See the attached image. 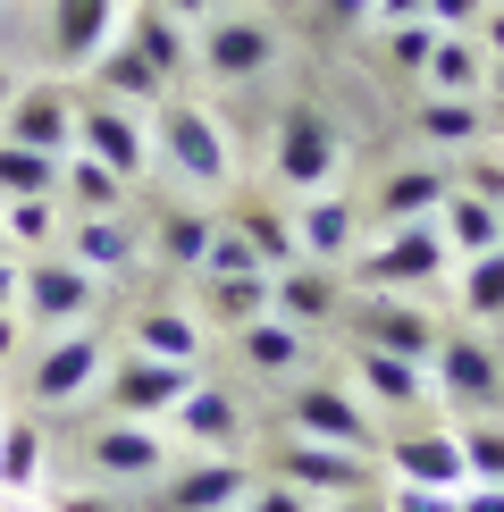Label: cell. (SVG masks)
I'll return each mask as SVG.
<instances>
[{
	"instance_id": "53",
	"label": "cell",
	"mask_w": 504,
	"mask_h": 512,
	"mask_svg": "<svg viewBox=\"0 0 504 512\" xmlns=\"http://www.w3.org/2000/svg\"><path fill=\"white\" fill-rule=\"evenodd\" d=\"M160 9H168V17H185V26H202V17H210V0H160Z\"/></svg>"
},
{
	"instance_id": "13",
	"label": "cell",
	"mask_w": 504,
	"mask_h": 512,
	"mask_svg": "<svg viewBox=\"0 0 504 512\" xmlns=\"http://www.w3.org/2000/svg\"><path fill=\"white\" fill-rule=\"evenodd\" d=\"M269 479H294L311 496H353V487H378V454H353V445H320V437H278L261 462Z\"/></svg>"
},
{
	"instance_id": "36",
	"label": "cell",
	"mask_w": 504,
	"mask_h": 512,
	"mask_svg": "<svg viewBox=\"0 0 504 512\" xmlns=\"http://www.w3.org/2000/svg\"><path fill=\"white\" fill-rule=\"evenodd\" d=\"M59 227H68V210H59V194H26V202H0V236H9L17 261H34V252L59 244Z\"/></svg>"
},
{
	"instance_id": "25",
	"label": "cell",
	"mask_w": 504,
	"mask_h": 512,
	"mask_svg": "<svg viewBox=\"0 0 504 512\" xmlns=\"http://www.w3.org/2000/svg\"><path fill=\"white\" fill-rule=\"evenodd\" d=\"M353 378H362V387H370V403H387V412H429V403H437L429 361L378 353V345H353Z\"/></svg>"
},
{
	"instance_id": "8",
	"label": "cell",
	"mask_w": 504,
	"mask_h": 512,
	"mask_svg": "<svg viewBox=\"0 0 504 512\" xmlns=\"http://www.w3.org/2000/svg\"><path fill=\"white\" fill-rule=\"evenodd\" d=\"M244 487H252L244 454H185V462H168L160 479H143L135 512H236Z\"/></svg>"
},
{
	"instance_id": "11",
	"label": "cell",
	"mask_w": 504,
	"mask_h": 512,
	"mask_svg": "<svg viewBox=\"0 0 504 512\" xmlns=\"http://www.w3.org/2000/svg\"><path fill=\"white\" fill-rule=\"evenodd\" d=\"M378 462H387V479H395V487H446V496H462V487H471L462 437H454V429H437V420L378 429Z\"/></svg>"
},
{
	"instance_id": "32",
	"label": "cell",
	"mask_w": 504,
	"mask_h": 512,
	"mask_svg": "<svg viewBox=\"0 0 504 512\" xmlns=\"http://www.w3.org/2000/svg\"><path fill=\"white\" fill-rule=\"evenodd\" d=\"M210 227H219V210H202V202H168L160 219H152V252H160L168 269H202Z\"/></svg>"
},
{
	"instance_id": "17",
	"label": "cell",
	"mask_w": 504,
	"mask_h": 512,
	"mask_svg": "<svg viewBox=\"0 0 504 512\" xmlns=\"http://www.w3.org/2000/svg\"><path fill=\"white\" fill-rule=\"evenodd\" d=\"M294 244H303V261H353L362 252V202L345 194V185H320V194L294 202Z\"/></svg>"
},
{
	"instance_id": "48",
	"label": "cell",
	"mask_w": 504,
	"mask_h": 512,
	"mask_svg": "<svg viewBox=\"0 0 504 512\" xmlns=\"http://www.w3.org/2000/svg\"><path fill=\"white\" fill-rule=\"evenodd\" d=\"M51 512H135V504H118L110 487H101V496H84V487H76V496H51Z\"/></svg>"
},
{
	"instance_id": "27",
	"label": "cell",
	"mask_w": 504,
	"mask_h": 512,
	"mask_svg": "<svg viewBox=\"0 0 504 512\" xmlns=\"http://www.w3.org/2000/svg\"><path fill=\"white\" fill-rule=\"evenodd\" d=\"M219 219H227V227H236V236L252 244V261H261V269L303 261V244H294V210H278L269 194H236V202L219 210Z\"/></svg>"
},
{
	"instance_id": "39",
	"label": "cell",
	"mask_w": 504,
	"mask_h": 512,
	"mask_svg": "<svg viewBox=\"0 0 504 512\" xmlns=\"http://www.w3.org/2000/svg\"><path fill=\"white\" fill-rule=\"evenodd\" d=\"M454 437H462V462H471V479L504 487V412H488V420H454Z\"/></svg>"
},
{
	"instance_id": "41",
	"label": "cell",
	"mask_w": 504,
	"mask_h": 512,
	"mask_svg": "<svg viewBox=\"0 0 504 512\" xmlns=\"http://www.w3.org/2000/svg\"><path fill=\"white\" fill-rule=\"evenodd\" d=\"M236 512H320V496H311V487H294V479H269V471H261V479L244 487Z\"/></svg>"
},
{
	"instance_id": "38",
	"label": "cell",
	"mask_w": 504,
	"mask_h": 512,
	"mask_svg": "<svg viewBox=\"0 0 504 512\" xmlns=\"http://www.w3.org/2000/svg\"><path fill=\"white\" fill-rule=\"evenodd\" d=\"M26 194H59V152H26L0 135V202H26Z\"/></svg>"
},
{
	"instance_id": "43",
	"label": "cell",
	"mask_w": 504,
	"mask_h": 512,
	"mask_svg": "<svg viewBox=\"0 0 504 512\" xmlns=\"http://www.w3.org/2000/svg\"><path fill=\"white\" fill-rule=\"evenodd\" d=\"M429 42H437L429 17H412V26H387V59H395L404 76H420V68H429Z\"/></svg>"
},
{
	"instance_id": "30",
	"label": "cell",
	"mask_w": 504,
	"mask_h": 512,
	"mask_svg": "<svg viewBox=\"0 0 504 512\" xmlns=\"http://www.w3.org/2000/svg\"><path fill=\"white\" fill-rule=\"evenodd\" d=\"M437 236H446V252H454V261H471V252H496V244H504V210L454 185V194L437 202Z\"/></svg>"
},
{
	"instance_id": "31",
	"label": "cell",
	"mask_w": 504,
	"mask_h": 512,
	"mask_svg": "<svg viewBox=\"0 0 504 512\" xmlns=\"http://www.w3.org/2000/svg\"><path fill=\"white\" fill-rule=\"evenodd\" d=\"M135 353H160V361H202V319L177 311V303H143L135 328H126Z\"/></svg>"
},
{
	"instance_id": "57",
	"label": "cell",
	"mask_w": 504,
	"mask_h": 512,
	"mask_svg": "<svg viewBox=\"0 0 504 512\" xmlns=\"http://www.w3.org/2000/svg\"><path fill=\"white\" fill-rule=\"evenodd\" d=\"M210 9H236V0H210Z\"/></svg>"
},
{
	"instance_id": "56",
	"label": "cell",
	"mask_w": 504,
	"mask_h": 512,
	"mask_svg": "<svg viewBox=\"0 0 504 512\" xmlns=\"http://www.w3.org/2000/svg\"><path fill=\"white\" fill-rule=\"evenodd\" d=\"M9 84H17V76H9V68H0V101H9Z\"/></svg>"
},
{
	"instance_id": "9",
	"label": "cell",
	"mask_w": 504,
	"mask_h": 512,
	"mask_svg": "<svg viewBox=\"0 0 504 512\" xmlns=\"http://www.w3.org/2000/svg\"><path fill=\"white\" fill-rule=\"evenodd\" d=\"M278 68V26L269 17H244V9H210L194 26V76L210 84H252Z\"/></svg>"
},
{
	"instance_id": "15",
	"label": "cell",
	"mask_w": 504,
	"mask_h": 512,
	"mask_svg": "<svg viewBox=\"0 0 504 512\" xmlns=\"http://www.w3.org/2000/svg\"><path fill=\"white\" fill-rule=\"evenodd\" d=\"M84 462H93L101 479H118V487H143V479H160L168 462H177V437H168L160 420H101V429L84 437Z\"/></svg>"
},
{
	"instance_id": "1",
	"label": "cell",
	"mask_w": 504,
	"mask_h": 512,
	"mask_svg": "<svg viewBox=\"0 0 504 512\" xmlns=\"http://www.w3.org/2000/svg\"><path fill=\"white\" fill-rule=\"evenodd\" d=\"M152 160L168 168V177H185L194 194H227L236 185V143H227V126L202 110V101L168 93L152 110Z\"/></svg>"
},
{
	"instance_id": "54",
	"label": "cell",
	"mask_w": 504,
	"mask_h": 512,
	"mask_svg": "<svg viewBox=\"0 0 504 512\" xmlns=\"http://www.w3.org/2000/svg\"><path fill=\"white\" fill-rule=\"evenodd\" d=\"M0 512H51V504H34V496H0Z\"/></svg>"
},
{
	"instance_id": "29",
	"label": "cell",
	"mask_w": 504,
	"mask_h": 512,
	"mask_svg": "<svg viewBox=\"0 0 504 512\" xmlns=\"http://www.w3.org/2000/svg\"><path fill=\"white\" fill-rule=\"evenodd\" d=\"M126 202H135V185H126L118 168H101L93 152L59 160V210H68V219H101V210H126Z\"/></svg>"
},
{
	"instance_id": "4",
	"label": "cell",
	"mask_w": 504,
	"mask_h": 512,
	"mask_svg": "<svg viewBox=\"0 0 504 512\" xmlns=\"http://www.w3.org/2000/svg\"><path fill=\"white\" fill-rule=\"evenodd\" d=\"M278 429L286 437H320V445H353V454H378V420L362 412V395L328 387V378H286L278 387Z\"/></svg>"
},
{
	"instance_id": "26",
	"label": "cell",
	"mask_w": 504,
	"mask_h": 512,
	"mask_svg": "<svg viewBox=\"0 0 504 512\" xmlns=\"http://www.w3.org/2000/svg\"><path fill=\"white\" fill-rule=\"evenodd\" d=\"M84 76H93V93L126 101V110H160V101H168V76H160V68H152V59H143L126 34H118V42H101V59H93Z\"/></svg>"
},
{
	"instance_id": "35",
	"label": "cell",
	"mask_w": 504,
	"mask_h": 512,
	"mask_svg": "<svg viewBox=\"0 0 504 512\" xmlns=\"http://www.w3.org/2000/svg\"><path fill=\"white\" fill-rule=\"evenodd\" d=\"M420 84H429V93H488V51H479L471 34H437Z\"/></svg>"
},
{
	"instance_id": "42",
	"label": "cell",
	"mask_w": 504,
	"mask_h": 512,
	"mask_svg": "<svg viewBox=\"0 0 504 512\" xmlns=\"http://www.w3.org/2000/svg\"><path fill=\"white\" fill-rule=\"evenodd\" d=\"M244 269H261V261H252V244L219 219V227H210V252H202V269H194V277H244Z\"/></svg>"
},
{
	"instance_id": "16",
	"label": "cell",
	"mask_w": 504,
	"mask_h": 512,
	"mask_svg": "<svg viewBox=\"0 0 504 512\" xmlns=\"http://www.w3.org/2000/svg\"><path fill=\"white\" fill-rule=\"evenodd\" d=\"M0 135L26 143V152H76V93L68 84H9L0 101Z\"/></svg>"
},
{
	"instance_id": "7",
	"label": "cell",
	"mask_w": 504,
	"mask_h": 512,
	"mask_svg": "<svg viewBox=\"0 0 504 512\" xmlns=\"http://www.w3.org/2000/svg\"><path fill=\"white\" fill-rule=\"evenodd\" d=\"M194 361H160V353H110V370H101V403H110V420H168L185 395H194Z\"/></svg>"
},
{
	"instance_id": "28",
	"label": "cell",
	"mask_w": 504,
	"mask_h": 512,
	"mask_svg": "<svg viewBox=\"0 0 504 512\" xmlns=\"http://www.w3.org/2000/svg\"><path fill=\"white\" fill-rule=\"evenodd\" d=\"M412 126L437 152H471V143H488V93H420Z\"/></svg>"
},
{
	"instance_id": "46",
	"label": "cell",
	"mask_w": 504,
	"mask_h": 512,
	"mask_svg": "<svg viewBox=\"0 0 504 512\" xmlns=\"http://www.w3.org/2000/svg\"><path fill=\"white\" fill-rule=\"evenodd\" d=\"M370 17H378V0H320V34H353Z\"/></svg>"
},
{
	"instance_id": "18",
	"label": "cell",
	"mask_w": 504,
	"mask_h": 512,
	"mask_svg": "<svg viewBox=\"0 0 504 512\" xmlns=\"http://www.w3.org/2000/svg\"><path fill=\"white\" fill-rule=\"evenodd\" d=\"M168 437H177L185 454H244V403H236V387L194 378V395L168 412Z\"/></svg>"
},
{
	"instance_id": "3",
	"label": "cell",
	"mask_w": 504,
	"mask_h": 512,
	"mask_svg": "<svg viewBox=\"0 0 504 512\" xmlns=\"http://www.w3.org/2000/svg\"><path fill=\"white\" fill-rule=\"evenodd\" d=\"M429 387L454 420H488V412H504V353L479 328H446L429 353Z\"/></svg>"
},
{
	"instance_id": "10",
	"label": "cell",
	"mask_w": 504,
	"mask_h": 512,
	"mask_svg": "<svg viewBox=\"0 0 504 512\" xmlns=\"http://www.w3.org/2000/svg\"><path fill=\"white\" fill-rule=\"evenodd\" d=\"M446 269H454V252L437 236V219L378 227V244H362V286H387V294H429Z\"/></svg>"
},
{
	"instance_id": "58",
	"label": "cell",
	"mask_w": 504,
	"mask_h": 512,
	"mask_svg": "<svg viewBox=\"0 0 504 512\" xmlns=\"http://www.w3.org/2000/svg\"><path fill=\"white\" fill-rule=\"evenodd\" d=\"M0 261H9V236H0Z\"/></svg>"
},
{
	"instance_id": "49",
	"label": "cell",
	"mask_w": 504,
	"mask_h": 512,
	"mask_svg": "<svg viewBox=\"0 0 504 512\" xmlns=\"http://www.w3.org/2000/svg\"><path fill=\"white\" fill-rule=\"evenodd\" d=\"M320 512H387V487H353V496H328Z\"/></svg>"
},
{
	"instance_id": "6",
	"label": "cell",
	"mask_w": 504,
	"mask_h": 512,
	"mask_svg": "<svg viewBox=\"0 0 504 512\" xmlns=\"http://www.w3.org/2000/svg\"><path fill=\"white\" fill-rule=\"evenodd\" d=\"M101 311V277L68 261V252H34L26 277H17V319H26L34 336H51V328H76V319H93Z\"/></svg>"
},
{
	"instance_id": "22",
	"label": "cell",
	"mask_w": 504,
	"mask_h": 512,
	"mask_svg": "<svg viewBox=\"0 0 504 512\" xmlns=\"http://www.w3.org/2000/svg\"><path fill=\"white\" fill-rule=\"evenodd\" d=\"M126 0H51V59L59 68H93L101 42H118Z\"/></svg>"
},
{
	"instance_id": "34",
	"label": "cell",
	"mask_w": 504,
	"mask_h": 512,
	"mask_svg": "<svg viewBox=\"0 0 504 512\" xmlns=\"http://www.w3.org/2000/svg\"><path fill=\"white\" fill-rule=\"evenodd\" d=\"M42 462H51V437L42 420H0V496H34Z\"/></svg>"
},
{
	"instance_id": "52",
	"label": "cell",
	"mask_w": 504,
	"mask_h": 512,
	"mask_svg": "<svg viewBox=\"0 0 504 512\" xmlns=\"http://www.w3.org/2000/svg\"><path fill=\"white\" fill-rule=\"evenodd\" d=\"M17 353H26V319L0 311V361H17Z\"/></svg>"
},
{
	"instance_id": "12",
	"label": "cell",
	"mask_w": 504,
	"mask_h": 512,
	"mask_svg": "<svg viewBox=\"0 0 504 512\" xmlns=\"http://www.w3.org/2000/svg\"><path fill=\"white\" fill-rule=\"evenodd\" d=\"M76 152H93L101 168H118L126 185L152 177V126L110 93H76Z\"/></svg>"
},
{
	"instance_id": "51",
	"label": "cell",
	"mask_w": 504,
	"mask_h": 512,
	"mask_svg": "<svg viewBox=\"0 0 504 512\" xmlns=\"http://www.w3.org/2000/svg\"><path fill=\"white\" fill-rule=\"evenodd\" d=\"M462 512H504V487H488V479H471V487H462Z\"/></svg>"
},
{
	"instance_id": "24",
	"label": "cell",
	"mask_w": 504,
	"mask_h": 512,
	"mask_svg": "<svg viewBox=\"0 0 504 512\" xmlns=\"http://www.w3.org/2000/svg\"><path fill=\"white\" fill-rule=\"evenodd\" d=\"M446 194H454V168H446V160H412V168H395V177L370 194V219H378V227L437 219V202H446Z\"/></svg>"
},
{
	"instance_id": "55",
	"label": "cell",
	"mask_w": 504,
	"mask_h": 512,
	"mask_svg": "<svg viewBox=\"0 0 504 512\" xmlns=\"http://www.w3.org/2000/svg\"><path fill=\"white\" fill-rule=\"evenodd\" d=\"M488 93H504V59H488Z\"/></svg>"
},
{
	"instance_id": "2",
	"label": "cell",
	"mask_w": 504,
	"mask_h": 512,
	"mask_svg": "<svg viewBox=\"0 0 504 512\" xmlns=\"http://www.w3.org/2000/svg\"><path fill=\"white\" fill-rule=\"evenodd\" d=\"M101 370H110V336H101L93 319H76V328H51L26 353V395L42 403V412H59V403L101 395Z\"/></svg>"
},
{
	"instance_id": "20",
	"label": "cell",
	"mask_w": 504,
	"mask_h": 512,
	"mask_svg": "<svg viewBox=\"0 0 504 512\" xmlns=\"http://www.w3.org/2000/svg\"><path fill=\"white\" fill-rule=\"evenodd\" d=\"M236 361H244L252 378H269V387H286V378L311 370V328L261 311V319H244V328H236Z\"/></svg>"
},
{
	"instance_id": "5",
	"label": "cell",
	"mask_w": 504,
	"mask_h": 512,
	"mask_svg": "<svg viewBox=\"0 0 504 512\" xmlns=\"http://www.w3.org/2000/svg\"><path fill=\"white\" fill-rule=\"evenodd\" d=\"M336 168H345V135L311 110V101H294V110H278V135H269V177H278V194H320V185H336Z\"/></svg>"
},
{
	"instance_id": "19",
	"label": "cell",
	"mask_w": 504,
	"mask_h": 512,
	"mask_svg": "<svg viewBox=\"0 0 504 512\" xmlns=\"http://www.w3.org/2000/svg\"><path fill=\"white\" fill-rule=\"evenodd\" d=\"M59 252H68V261H84L101 277V286H110V277H135V261H143V227L126 219V210H101V219H68L59 227Z\"/></svg>"
},
{
	"instance_id": "23",
	"label": "cell",
	"mask_w": 504,
	"mask_h": 512,
	"mask_svg": "<svg viewBox=\"0 0 504 512\" xmlns=\"http://www.w3.org/2000/svg\"><path fill=\"white\" fill-rule=\"evenodd\" d=\"M118 34H126V42H135V51H143V59H152V68L168 76V93H177V84L194 76V26H185V17H168L160 0H135Z\"/></svg>"
},
{
	"instance_id": "44",
	"label": "cell",
	"mask_w": 504,
	"mask_h": 512,
	"mask_svg": "<svg viewBox=\"0 0 504 512\" xmlns=\"http://www.w3.org/2000/svg\"><path fill=\"white\" fill-rule=\"evenodd\" d=\"M387 512H462V496H446V487H387Z\"/></svg>"
},
{
	"instance_id": "45",
	"label": "cell",
	"mask_w": 504,
	"mask_h": 512,
	"mask_svg": "<svg viewBox=\"0 0 504 512\" xmlns=\"http://www.w3.org/2000/svg\"><path fill=\"white\" fill-rule=\"evenodd\" d=\"M479 9H488V0H429L420 17H429L437 34H471V26H479Z\"/></svg>"
},
{
	"instance_id": "21",
	"label": "cell",
	"mask_w": 504,
	"mask_h": 512,
	"mask_svg": "<svg viewBox=\"0 0 504 512\" xmlns=\"http://www.w3.org/2000/svg\"><path fill=\"white\" fill-rule=\"evenodd\" d=\"M269 311L294 319V328H328V319H345V286H336L328 261H286L269 269Z\"/></svg>"
},
{
	"instance_id": "14",
	"label": "cell",
	"mask_w": 504,
	"mask_h": 512,
	"mask_svg": "<svg viewBox=\"0 0 504 512\" xmlns=\"http://www.w3.org/2000/svg\"><path fill=\"white\" fill-rule=\"evenodd\" d=\"M353 319V345H378V353H404V361H429L437 353V311L420 303V294H387V286H370V303H345Z\"/></svg>"
},
{
	"instance_id": "47",
	"label": "cell",
	"mask_w": 504,
	"mask_h": 512,
	"mask_svg": "<svg viewBox=\"0 0 504 512\" xmlns=\"http://www.w3.org/2000/svg\"><path fill=\"white\" fill-rule=\"evenodd\" d=\"M471 42H479V51H488V59H504V0H488V9H479Z\"/></svg>"
},
{
	"instance_id": "40",
	"label": "cell",
	"mask_w": 504,
	"mask_h": 512,
	"mask_svg": "<svg viewBox=\"0 0 504 512\" xmlns=\"http://www.w3.org/2000/svg\"><path fill=\"white\" fill-rule=\"evenodd\" d=\"M454 185L504 210V152H496V143H471V152H454Z\"/></svg>"
},
{
	"instance_id": "50",
	"label": "cell",
	"mask_w": 504,
	"mask_h": 512,
	"mask_svg": "<svg viewBox=\"0 0 504 512\" xmlns=\"http://www.w3.org/2000/svg\"><path fill=\"white\" fill-rule=\"evenodd\" d=\"M420 9H429V0H378V17H370V26H378V34H387V26H412Z\"/></svg>"
},
{
	"instance_id": "33",
	"label": "cell",
	"mask_w": 504,
	"mask_h": 512,
	"mask_svg": "<svg viewBox=\"0 0 504 512\" xmlns=\"http://www.w3.org/2000/svg\"><path fill=\"white\" fill-rule=\"evenodd\" d=\"M454 303L471 328H496L504 319V244L496 252H471V261H454Z\"/></svg>"
},
{
	"instance_id": "37",
	"label": "cell",
	"mask_w": 504,
	"mask_h": 512,
	"mask_svg": "<svg viewBox=\"0 0 504 512\" xmlns=\"http://www.w3.org/2000/svg\"><path fill=\"white\" fill-rule=\"evenodd\" d=\"M269 311V269H244V277H202V319H219L227 336L244 328V319Z\"/></svg>"
}]
</instances>
